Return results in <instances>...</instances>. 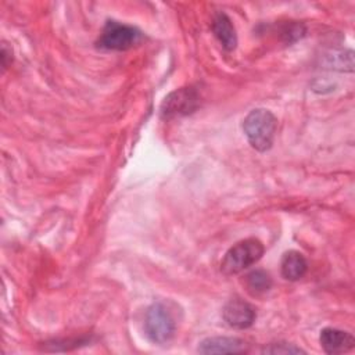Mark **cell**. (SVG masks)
Here are the masks:
<instances>
[{
	"label": "cell",
	"instance_id": "6da1fadb",
	"mask_svg": "<svg viewBox=\"0 0 355 355\" xmlns=\"http://www.w3.org/2000/svg\"><path fill=\"white\" fill-rule=\"evenodd\" d=\"M276 128V116L265 108L252 110L243 121V130L248 143L259 153L268 151L272 147Z\"/></svg>",
	"mask_w": 355,
	"mask_h": 355
},
{
	"label": "cell",
	"instance_id": "8fae6325",
	"mask_svg": "<svg viewBox=\"0 0 355 355\" xmlns=\"http://www.w3.org/2000/svg\"><path fill=\"white\" fill-rule=\"evenodd\" d=\"M244 284L248 293L252 295H261L272 287V277L266 270L255 269L245 276Z\"/></svg>",
	"mask_w": 355,
	"mask_h": 355
},
{
	"label": "cell",
	"instance_id": "7c38bea8",
	"mask_svg": "<svg viewBox=\"0 0 355 355\" xmlns=\"http://www.w3.org/2000/svg\"><path fill=\"white\" fill-rule=\"evenodd\" d=\"M262 354H273V355H288V354H305L304 349L295 347L294 344L287 343H275L269 344L262 349Z\"/></svg>",
	"mask_w": 355,
	"mask_h": 355
},
{
	"label": "cell",
	"instance_id": "9c48e42d",
	"mask_svg": "<svg viewBox=\"0 0 355 355\" xmlns=\"http://www.w3.org/2000/svg\"><path fill=\"white\" fill-rule=\"evenodd\" d=\"M211 29L214 36L219 40L222 47L226 51H232L237 46V35L236 29L232 24V19L225 12H218L211 24Z\"/></svg>",
	"mask_w": 355,
	"mask_h": 355
},
{
	"label": "cell",
	"instance_id": "7a4b0ae2",
	"mask_svg": "<svg viewBox=\"0 0 355 355\" xmlns=\"http://www.w3.org/2000/svg\"><path fill=\"white\" fill-rule=\"evenodd\" d=\"M265 252L263 244L255 239H244L230 247L220 262V270L223 275H237L251 265L257 263Z\"/></svg>",
	"mask_w": 355,
	"mask_h": 355
},
{
	"label": "cell",
	"instance_id": "30bf717a",
	"mask_svg": "<svg viewBox=\"0 0 355 355\" xmlns=\"http://www.w3.org/2000/svg\"><path fill=\"white\" fill-rule=\"evenodd\" d=\"M280 270H282V276L286 280L295 282V280H300L306 273L308 262L301 252L291 250L283 254L282 262H280Z\"/></svg>",
	"mask_w": 355,
	"mask_h": 355
},
{
	"label": "cell",
	"instance_id": "277c9868",
	"mask_svg": "<svg viewBox=\"0 0 355 355\" xmlns=\"http://www.w3.org/2000/svg\"><path fill=\"white\" fill-rule=\"evenodd\" d=\"M141 37L143 33L136 26L111 19L105 22L101 31L100 37L97 40V47L104 50L123 51L140 43Z\"/></svg>",
	"mask_w": 355,
	"mask_h": 355
},
{
	"label": "cell",
	"instance_id": "ba28073f",
	"mask_svg": "<svg viewBox=\"0 0 355 355\" xmlns=\"http://www.w3.org/2000/svg\"><path fill=\"white\" fill-rule=\"evenodd\" d=\"M245 351V341L237 337H208L198 345L200 354H241Z\"/></svg>",
	"mask_w": 355,
	"mask_h": 355
},
{
	"label": "cell",
	"instance_id": "52a82bcc",
	"mask_svg": "<svg viewBox=\"0 0 355 355\" xmlns=\"http://www.w3.org/2000/svg\"><path fill=\"white\" fill-rule=\"evenodd\" d=\"M319 341L326 354L348 352L355 345V338L351 333L334 327H324L320 331Z\"/></svg>",
	"mask_w": 355,
	"mask_h": 355
},
{
	"label": "cell",
	"instance_id": "3957f363",
	"mask_svg": "<svg viewBox=\"0 0 355 355\" xmlns=\"http://www.w3.org/2000/svg\"><path fill=\"white\" fill-rule=\"evenodd\" d=\"M144 331L155 344L168 343L176 331V320L172 311L164 302H154L144 316Z\"/></svg>",
	"mask_w": 355,
	"mask_h": 355
},
{
	"label": "cell",
	"instance_id": "5b68a950",
	"mask_svg": "<svg viewBox=\"0 0 355 355\" xmlns=\"http://www.w3.org/2000/svg\"><path fill=\"white\" fill-rule=\"evenodd\" d=\"M200 97L193 87H182L169 93L161 105L164 118H175L194 112L198 108Z\"/></svg>",
	"mask_w": 355,
	"mask_h": 355
},
{
	"label": "cell",
	"instance_id": "8992f818",
	"mask_svg": "<svg viewBox=\"0 0 355 355\" xmlns=\"http://www.w3.org/2000/svg\"><path fill=\"white\" fill-rule=\"evenodd\" d=\"M223 320L233 329H247L255 322L257 313L251 304L241 298H232L222 311Z\"/></svg>",
	"mask_w": 355,
	"mask_h": 355
}]
</instances>
